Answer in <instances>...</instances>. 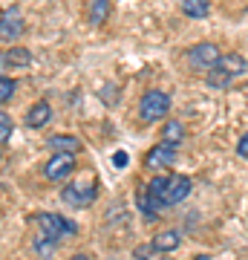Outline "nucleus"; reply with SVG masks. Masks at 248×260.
<instances>
[{"mask_svg": "<svg viewBox=\"0 0 248 260\" xmlns=\"http://www.w3.org/2000/svg\"><path fill=\"white\" fill-rule=\"evenodd\" d=\"M182 12L193 20H202L211 15V3L208 0H182Z\"/></svg>", "mask_w": 248, "mask_h": 260, "instance_id": "15", "label": "nucleus"}, {"mask_svg": "<svg viewBox=\"0 0 248 260\" xmlns=\"http://www.w3.org/2000/svg\"><path fill=\"white\" fill-rule=\"evenodd\" d=\"M46 145L55 153H78L81 150V139H75V136H49Z\"/></svg>", "mask_w": 248, "mask_h": 260, "instance_id": "14", "label": "nucleus"}, {"mask_svg": "<svg viewBox=\"0 0 248 260\" xmlns=\"http://www.w3.org/2000/svg\"><path fill=\"white\" fill-rule=\"evenodd\" d=\"M110 15V0H87V20L92 26H101Z\"/></svg>", "mask_w": 248, "mask_h": 260, "instance_id": "13", "label": "nucleus"}, {"mask_svg": "<svg viewBox=\"0 0 248 260\" xmlns=\"http://www.w3.org/2000/svg\"><path fill=\"white\" fill-rule=\"evenodd\" d=\"M248 70L245 58L237 55V52H231V55H222L220 61H217V67H214L211 73H208V84L211 87H217V90H222V87H228L237 75H242Z\"/></svg>", "mask_w": 248, "mask_h": 260, "instance_id": "4", "label": "nucleus"}, {"mask_svg": "<svg viewBox=\"0 0 248 260\" xmlns=\"http://www.w3.org/2000/svg\"><path fill=\"white\" fill-rule=\"evenodd\" d=\"M49 119H52V107H49V102H38L35 107H29V113H26V127L38 130V127H44Z\"/></svg>", "mask_w": 248, "mask_h": 260, "instance_id": "10", "label": "nucleus"}, {"mask_svg": "<svg viewBox=\"0 0 248 260\" xmlns=\"http://www.w3.org/2000/svg\"><path fill=\"white\" fill-rule=\"evenodd\" d=\"M170 113V95L162 90H150L138 102V119L141 121H159Z\"/></svg>", "mask_w": 248, "mask_h": 260, "instance_id": "5", "label": "nucleus"}, {"mask_svg": "<svg viewBox=\"0 0 248 260\" xmlns=\"http://www.w3.org/2000/svg\"><path fill=\"white\" fill-rule=\"evenodd\" d=\"M237 156L248 159V133H242V139L237 142Z\"/></svg>", "mask_w": 248, "mask_h": 260, "instance_id": "20", "label": "nucleus"}, {"mask_svg": "<svg viewBox=\"0 0 248 260\" xmlns=\"http://www.w3.org/2000/svg\"><path fill=\"white\" fill-rule=\"evenodd\" d=\"M12 130H15V124H12L9 113L3 110V113H0V142H3V145H9V139H12Z\"/></svg>", "mask_w": 248, "mask_h": 260, "instance_id": "19", "label": "nucleus"}, {"mask_svg": "<svg viewBox=\"0 0 248 260\" xmlns=\"http://www.w3.org/2000/svg\"><path fill=\"white\" fill-rule=\"evenodd\" d=\"M191 188H193V182H191V177H185V174L153 177L150 185L138 188L136 203H138V208H141V214H145L147 220H156L162 208H170V205H179L182 200H188Z\"/></svg>", "mask_w": 248, "mask_h": 260, "instance_id": "1", "label": "nucleus"}, {"mask_svg": "<svg viewBox=\"0 0 248 260\" xmlns=\"http://www.w3.org/2000/svg\"><path fill=\"white\" fill-rule=\"evenodd\" d=\"M162 139H165V142H170V145H179V142L185 139V130H182V124H179V121H167L165 127H162Z\"/></svg>", "mask_w": 248, "mask_h": 260, "instance_id": "16", "label": "nucleus"}, {"mask_svg": "<svg viewBox=\"0 0 248 260\" xmlns=\"http://www.w3.org/2000/svg\"><path fill=\"white\" fill-rule=\"evenodd\" d=\"M136 257L138 260H162V251L153 243H141V246H136Z\"/></svg>", "mask_w": 248, "mask_h": 260, "instance_id": "17", "label": "nucleus"}, {"mask_svg": "<svg viewBox=\"0 0 248 260\" xmlns=\"http://www.w3.org/2000/svg\"><path fill=\"white\" fill-rule=\"evenodd\" d=\"M20 32H23L20 9L18 6L3 9V15H0V38H3V41H15V38H20Z\"/></svg>", "mask_w": 248, "mask_h": 260, "instance_id": "9", "label": "nucleus"}, {"mask_svg": "<svg viewBox=\"0 0 248 260\" xmlns=\"http://www.w3.org/2000/svg\"><path fill=\"white\" fill-rule=\"evenodd\" d=\"M69 260H92V257H90V254H73Z\"/></svg>", "mask_w": 248, "mask_h": 260, "instance_id": "22", "label": "nucleus"}, {"mask_svg": "<svg viewBox=\"0 0 248 260\" xmlns=\"http://www.w3.org/2000/svg\"><path fill=\"white\" fill-rule=\"evenodd\" d=\"M185 58H188V64H191V70H199V73H211L214 67H217V61L222 58L220 47L217 44H196V47H191L188 52H185Z\"/></svg>", "mask_w": 248, "mask_h": 260, "instance_id": "6", "label": "nucleus"}, {"mask_svg": "<svg viewBox=\"0 0 248 260\" xmlns=\"http://www.w3.org/2000/svg\"><path fill=\"white\" fill-rule=\"evenodd\" d=\"M176 145H170V142H159V145H153L150 148V153L145 156V168L147 171H159V168H167L176 162Z\"/></svg>", "mask_w": 248, "mask_h": 260, "instance_id": "8", "label": "nucleus"}, {"mask_svg": "<svg viewBox=\"0 0 248 260\" xmlns=\"http://www.w3.org/2000/svg\"><path fill=\"white\" fill-rule=\"evenodd\" d=\"M75 162H78L75 153H52L44 165V177L49 179V182H64V179L75 171Z\"/></svg>", "mask_w": 248, "mask_h": 260, "instance_id": "7", "label": "nucleus"}, {"mask_svg": "<svg viewBox=\"0 0 248 260\" xmlns=\"http://www.w3.org/2000/svg\"><path fill=\"white\" fill-rule=\"evenodd\" d=\"M113 165H116V168H124V165H127V153H124V150H119V153L113 156Z\"/></svg>", "mask_w": 248, "mask_h": 260, "instance_id": "21", "label": "nucleus"}, {"mask_svg": "<svg viewBox=\"0 0 248 260\" xmlns=\"http://www.w3.org/2000/svg\"><path fill=\"white\" fill-rule=\"evenodd\" d=\"M15 78H9V75H3V78H0V102L3 104H9V99L12 95H15Z\"/></svg>", "mask_w": 248, "mask_h": 260, "instance_id": "18", "label": "nucleus"}, {"mask_svg": "<svg viewBox=\"0 0 248 260\" xmlns=\"http://www.w3.org/2000/svg\"><path fill=\"white\" fill-rule=\"evenodd\" d=\"M38 223V237L35 243H32V249H35L38 257H52V251L61 246V240H66V237H75L78 234V223H73V220H66V217H61V214H52V211H38L35 217H32Z\"/></svg>", "mask_w": 248, "mask_h": 260, "instance_id": "2", "label": "nucleus"}, {"mask_svg": "<svg viewBox=\"0 0 248 260\" xmlns=\"http://www.w3.org/2000/svg\"><path fill=\"white\" fill-rule=\"evenodd\" d=\"M179 243H182V234L176 232V229H167V232H159L153 237V246H156L162 254H170V251L179 249Z\"/></svg>", "mask_w": 248, "mask_h": 260, "instance_id": "11", "label": "nucleus"}, {"mask_svg": "<svg viewBox=\"0 0 248 260\" xmlns=\"http://www.w3.org/2000/svg\"><path fill=\"white\" fill-rule=\"evenodd\" d=\"M0 64H3V67H29V64H32V52H29L26 47H12V49L3 52Z\"/></svg>", "mask_w": 248, "mask_h": 260, "instance_id": "12", "label": "nucleus"}, {"mask_svg": "<svg viewBox=\"0 0 248 260\" xmlns=\"http://www.w3.org/2000/svg\"><path fill=\"white\" fill-rule=\"evenodd\" d=\"M193 260H211V257H208V254H196Z\"/></svg>", "mask_w": 248, "mask_h": 260, "instance_id": "23", "label": "nucleus"}, {"mask_svg": "<svg viewBox=\"0 0 248 260\" xmlns=\"http://www.w3.org/2000/svg\"><path fill=\"white\" fill-rule=\"evenodd\" d=\"M61 200H64L69 208H87V205H92L98 200V182H95V177H92V174H84V177H78L75 182H69V185L61 191Z\"/></svg>", "mask_w": 248, "mask_h": 260, "instance_id": "3", "label": "nucleus"}]
</instances>
